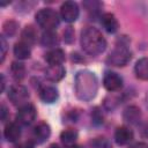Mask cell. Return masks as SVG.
<instances>
[{
    "mask_svg": "<svg viewBox=\"0 0 148 148\" xmlns=\"http://www.w3.org/2000/svg\"><path fill=\"white\" fill-rule=\"evenodd\" d=\"M81 46L88 54L97 56L105 50L106 40L99 30L88 27L81 32Z\"/></svg>",
    "mask_w": 148,
    "mask_h": 148,
    "instance_id": "obj_1",
    "label": "cell"
},
{
    "mask_svg": "<svg viewBox=\"0 0 148 148\" xmlns=\"http://www.w3.org/2000/svg\"><path fill=\"white\" fill-rule=\"evenodd\" d=\"M95 76L89 72H81L76 77V91L80 98L88 99L92 97L96 92L97 84H96Z\"/></svg>",
    "mask_w": 148,
    "mask_h": 148,
    "instance_id": "obj_2",
    "label": "cell"
},
{
    "mask_svg": "<svg viewBox=\"0 0 148 148\" xmlns=\"http://www.w3.org/2000/svg\"><path fill=\"white\" fill-rule=\"evenodd\" d=\"M36 21L39 27L45 30H53L59 24V16L58 14L51 8H44L37 12Z\"/></svg>",
    "mask_w": 148,
    "mask_h": 148,
    "instance_id": "obj_3",
    "label": "cell"
},
{
    "mask_svg": "<svg viewBox=\"0 0 148 148\" xmlns=\"http://www.w3.org/2000/svg\"><path fill=\"white\" fill-rule=\"evenodd\" d=\"M130 60L131 52L125 45H117L108 58V61L113 66H125Z\"/></svg>",
    "mask_w": 148,
    "mask_h": 148,
    "instance_id": "obj_4",
    "label": "cell"
},
{
    "mask_svg": "<svg viewBox=\"0 0 148 148\" xmlns=\"http://www.w3.org/2000/svg\"><path fill=\"white\" fill-rule=\"evenodd\" d=\"M8 97L14 105H18L21 108L27 104V101L29 99V92L22 84H15L9 89Z\"/></svg>",
    "mask_w": 148,
    "mask_h": 148,
    "instance_id": "obj_5",
    "label": "cell"
},
{
    "mask_svg": "<svg viewBox=\"0 0 148 148\" xmlns=\"http://www.w3.org/2000/svg\"><path fill=\"white\" fill-rule=\"evenodd\" d=\"M61 18L68 23H72L79 17V6L74 1H65L60 7Z\"/></svg>",
    "mask_w": 148,
    "mask_h": 148,
    "instance_id": "obj_6",
    "label": "cell"
},
{
    "mask_svg": "<svg viewBox=\"0 0 148 148\" xmlns=\"http://www.w3.org/2000/svg\"><path fill=\"white\" fill-rule=\"evenodd\" d=\"M36 118V110L34 105L27 103L18 109L16 119L21 125H30Z\"/></svg>",
    "mask_w": 148,
    "mask_h": 148,
    "instance_id": "obj_7",
    "label": "cell"
},
{
    "mask_svg": "<svg viewBox=\"0 0 148 148\" xmlns=\"http://www.w3.org/2000/svg\"><path fill=\"white\" fill-rule=\"evenodd\" d=\"M103 84H104V87L109 91H116V90H118V89L121 88V86H123V79L117 73L108 72L104 75Z\"/></svg>",
    "mask_w": 148,
    "mask_h": 148,
    "instance_id": "obj_8",
    "label": "cell"
},
{
    "mask_svg": "<svg viewBox=\"0 0 148 148\" xmlns=\"http://www.w3.org/2000/svg\"><path fill=\"white\" fill-rule=\"evenodd\" d=\"M65 75V69L61 65H49V67L45 71V76L50 81H59L64 77Z\"/></svg>",
    "mask_w": 148,
    "mask_h": 148,
    "instance_id": "obj_9",
    "label": "cell"
},
{
    "mask_svg": "<svg viewBox=\"0 0 148 148\" xmlns=\"http://www.w3.org/2000/svg\"><path fill=\"white\" fill-rule=\"evenodd\" d=\"M101 23L104 27V29L110 34L116 32L118 30V27H119L116 16L111 13H105L101 18Z\"/></svg>",
    "mask_w": 148,
    "mask_h": 148,
    "instance_id": "obj_10",
    "label": "cell"
},
{
    "mask_svg": "<svg viewBox=\"0 0 148 148\" xmlns=\"http://www.w3.org/2000/svg\"><path fill=\"white\" fill-rule=\"evenodd\" d=\"M133 139V132L128 127H119L114 133V140L118 145H127Z\"/></svg>",
    "mask_w": 148,
    "mask_h": 148,
    "instance_id": "obj_11",
    "label": "cell"
},
{
    "mask_svg": "<svg viewBox=\"0 0 148 148\" xmlns=\"http://www.w3.org/2000/svg\"><path fill=\"white\" fill-rule=\"evenodd\" d=\"M3 135L8 141L15 142L21 136V128L16 123H9L6 125L3 130Z\"/></svg>",
    "mask_w": 148,
    "mask_h": 148,
    "instance_id": "obj_12",
    "label": "cell"
},
{
    "mask_svg": "<svg viewBox=\"0 0 148 148\" xmlns=\"http://www.w3.org/2000/svg\"><path fill=\"white\" fill-rule=\"evenodd\" d=\"M123 117L130 124H138L140 118H141V111H140V109L138 106L131 105V106H127L124 110Z\"/></svg>",
    "mask_w": 148,
    "mask_h": 148,
    "instance_id": "obj_13",
    "label": "cell"
},
{
    "mask_svg": "<svg viewBox=\"0 0 148 148\" xmlns=\"http://www.w3.org/2000/svg\"><path fill=\"white\" fill-rule=\"evenodd\" d=\"M39 97L45 103H53L58 98V90L54 87L45 86L39 90Z\"/></svg>",
    "mask_w": 148,
    "mask_h": 148,
    "instance_id": "obj_14",
    "label": "cell"
},
{
    "mask_svg": "<svg viewBox=\"0 0 148 148\" xmlns=\"http://www.w3.org/2000/svg\"><path fill=\"white\" fill-rule=\"evenodd\" d=\"M45 60L50 65H61L65 60V53L60 49H53L45 54Z\"/></svg>",
    "mask_w": 148,
    "mask_h": 148,
    "instance_id": "obj_15",
    "label": "cell"
},
{
    "mask_svg": "<svg viewBox=\"0 0 148 148\" xmlns=\"http://www.w3.org/2000/svg\"><path fill=\"white\" fill-rule=\"evenodd\" d=\"M51 130L50 126L45 123H39L37 126H35L34 128V136L38 142H43L45 141L49 136H50Z\"/></svg>",
    "mask_w": 148,
    "mask_h": 148,
    "instance_id": "obj_16",
    "label": "cell"
},
{
    "mask_svg": "<svg viewBox=\"0 0 148 148\" xmlns=\"http://www.w3.org/2000/svg\"><path fill=\"white\" fill-rule=\"evenodd\" d=\"M135 74L141 80H148V58H141L136 61L134 67Z\"/></svg>",
    "mask_w": 148,
    "mask_h": 148,
    "instance_id": "obj_17",
    "label": "cell"
},
{
    "mask_svg": "<svg viewBox=\"0 0 148 148\" xmlns=\"http://www.w3.org/2000/svg\"><path fill=\"white\" fill-rule=\"evenodd\" d=\"M40 43L47 47L56 46L58 44V36L53 30H45L40 37Z\"/></svg>",
    "mask_w": 148,
    "mask_h": 148,
    "instance_id": "obj_18",
    "label": "cell"
},
{
    "mask_svg": "<svg viewBox=\"0 0 148 148\" xmlns=\"http://www.w3.org/2000/svg\"><path fill=\"white\" fill-rule=\"evenodd\" d=\"M14 54L18 59H28L31 54V51H30V47L28 44H25L23 42H18L14 46Z\"/></svg>",
    "mask_w": 148,
    "mask_h": 148,
    "instance_id": "obj_19",
    "label": "cell"
},
{
    "mask_svg": "<svg viewBox=\"0 0 148 148\" xmlns=\"http://www.w3.org/2000/svg\"><path fill=\"white\" fill-rule=\"evenodd\" d=\"M21 37H22V40L21 42H23V43H25L28 45H31V44L35 43V40L37 38V32H36V30H35L34 27L29 25V27H25L24 28V30L22 31Z\"/></svg>",
    "mask_w": 148,
    "mask_h": 148,
    "instance_id": "obj_20",
    "label": "cell"
},
{
    "mask_svg": "<svg viewBox=\"0 0 148 148\" xmlns=\"http://www.w3.org/2000/svg\"><path fill=\"white\" fill-rule=\"evenodd\" d=\"M60 139L62 141L64 145L66 146H71L74 145L76 139H77V133L74 130H65L61 134H60Z\"/></svg>",
    "mask_w": 148,
    "mask_h": 148,
    "instance_id": "obj_21",
    "label": "cell"
},
{
    "mask_svg": "<svg viewBox=\"0 0 148 148\" xmlns=\"http://www.w3.org/2000/svg\"><path fill=\"white\" fill-rule=\"evenodd\" d=\"M10 69H12L13 76H14L16 80H21V79L24 76L25 68H24L23 64H21V62H13Z\"/></svg>",
    "mask_w": 148,
    "mask_h": 148,
    "instance_id": "obj_22",
    "label": "cell"
},
{
    "mask_svg": "<svg viewBox=\"0 0 148 148\" xmlns=\"http://www.w3.org/2000/svg\"><path fill=\"white\" fill-rule=\"evenodd\" d=\"M16 28H17V24L14 21H8L3 25V32L10 37L16 32Z\"/></svg>",
    "mask_w": 148,
    "mask_h": 148,
    "instance_id": "obj_23",
    "label": "cell"
},
{
    "mask_svg": "<svg viewBox=\"0 0 148 148\" xmlns=\"http://www.w3.org/2000/svg\"><path fill=\"white\" fill-rule=\"evenodd\" d=\"M0 43H1V62L3 61V59H5V56H6V46H7V44H6V40H5V38H3V36L0 38Z\"/></svg>",
    "mask_w": 148,
    "mask_h": 148,
    "instance_id": "obj_24",
    "label": "cell"
},
{
    "mask_svg": "<svg viewBox=\"0 0 148 148\" xmlns=\"http://www.w3.org/2000/svg\"><path fill=\"white\" fill-rule=\"evenodd\" d=\"M64 36H65V39H66V42H67V43H71V42H72L73 30H72V28H71V27H69V28L64 32Z\"/></svg>",
    "mask_w": 148,
    "mask_h": 148,
    "instance_id": "obj_25",
    "label": "cell"
},
{
    "mask_svg": "<svg viewBox=\"0 0 148 148\" xmlns=\"http://www.w3.org/2000/svg\"><path fill=\"white\" fill-rule=\"evenodd\" d=\"M1 120L2 121H5L6 120V116H7V109H6V106L5 105H1Z\"/></svg>",
    "mask_w": 148,
    "mask_h": 148,
    "instance_id": "obj_26",
    "label": "cell"
},
{
    "mask_svg": "<svg viewBox=\"0 0 148 148\" xmlns=\"http://www.w3.org/2000/svg\"><path fill=\"white\" fill-rule=\"evenodd\" d=\"M131 148H148V145H147V143H142V142H140V143H135V145H133Z\"/></svg>",
    "mask_w": 148,
    "mask_h": 148,
    "instance_id": "obj_27",
    "label": "cell"
},
{
    "mask_svg": "<svg viewBox=\"0 0 148 148\" xmlns=\"http://www.w3.org/2000/svg\"><path fill=\"white\" fill-rule=\"evenodd\" d=\"M16 148H34V146L31 145V142H24V143L20 145V146L16 147Z\"/></svg>",
    "mask_w": 148,
    "mask_h": 148,
    "instance_id": "obj_28",
    "label": "cell"
},
{
    "mask_svg": "<svg viewBox=\"0 0 148 148\" xmlns=\"http://www.w3.org/2000/svg\"><path fill=\"white\" fill-rule=\"evenodd\" d=\"M0 79H1V91H3V89H5V77H3L2 74L0 75Z\"/></svg>",
    "mask_w": 148,
    "mask_h": 148,
    "instance_id": "obj_29",
    "label": "cell"
},
{
    "mask_svg": "<svg viewBox=\"0 0 148 148\" xmlns=\"http://www.w3.org/2000/svg\"><path fill=\"white\" fill-rule=\"evenodd\" d=\"M50 148H60L59 146H57V145H51L50 146Z\"/></svg>",
    "mask_w": 148,
    "mask_h": 148,
    "instance_id": "obj_30",
    "label": "cell"
}]
</instances>
